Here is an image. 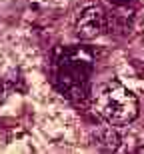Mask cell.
Segmentation results:
<instances>
[{
  "instance_id": "cell-3",
  "label": "cell",
  "mask_w": 144,
  "mask_h": 154,
  "mask_svg": "<svg viewBox=\"0 0 144 154\" xmlns=\"http://www.w3.org/2000/svg\"><path fill=\"white\" fill-rule=\"evenodd\" d=\"M106 22V12L100 6H88L76 20V36L80 40H92L104 32Z\"/></svg>"
},
{
  "instance_id": "cell-4",
  "label": "cell",
  "mask_w": 144,
  "mask_h": 154,
  "mask_svg": "<svg viewBox=\"0 0 144 154\" xmlns=\"http://www.w3.org/2000/svg\"><path fill=\"white\" fill-rule=\"evenodd\" d=\"M92 140L100 150H106V152H112L120 146V136H118V132L110 126H100L96 130L92 132Z\"/></svg>"
},
{
  "instance_id": "cell-5",
  "label": "cell",
  "mask_w": 144,
  "mask_h": 154,
  "mask_svg": "<svg viewBox=\"0 0 144 154\" xmlns=\"http://www.w3.org/2000/svg\"><path fill=\"white\" fill-rule=\"evenodd\" d=\"M110 2L116 6H128V2H132V0H110Z\"/></svg>"
},
{
  "instance_id": "cell-1",
  "label": "cell",
  "mask_w": 144,
  "mask_h": 154,
  "mask_svg": "<svg viewBox=\"0 0 144 154\" xmlns=\"http://www.w3.org/2000/svg\"><path fill=\"white\" fill-rule=\"evenodd\" d=\"M94 68V52L84 46L64 48L56 60L54 84L72 102H84L90 94V74Z\"/></svg>"
},
{
  "instance_id": "cell-6",
  "label": "cell",
  "mask_w": 144,
  "mask_h": 154,
  "mask_svg": "<svg viewBox=\"0 0 144 154\" xmlns=\"http://www.w3.org/2000/svg\"><path fill=\"white\" fill-rule=\"evenodd\" d=\"M136 152H138V154H144V146H138V148H136Z\"/></svg>"
},
{
  "instance_id": "cell-2",
  "label": "cell",
  "mask_w": 144,
  "mask_h": 154,
  "mask_svg": "<svg viewBox=\"0 0 144 154\" xmlns=\"http://www.w3.org/2000/svg\"><path fill=\"white\" fill-rule=\"evenodd\" d=\"M94 110L98 116H102L108 124L122 126L132 122L138 116V98L128 90L126 86L112 80L104 86L100 94L94 100Z\"/></svg>"
}]
</instances>
